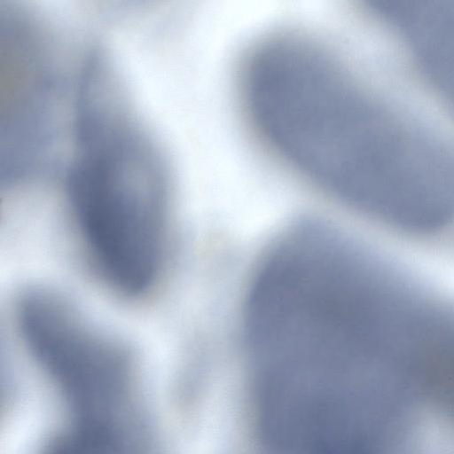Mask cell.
Segmentation results:
<instances>
[{
	"label": "cell",
	"mask_w": 454,
	"mask_h": 454,
	"mask_svg": "<svg viewBox=\"0 0 454 454\" xmlns=\"http://www.w3.org/2000/svg\"><path fill=\"white\" fill-rule=\"evenodd\" d=\"M76 142L67 196L77 237L110 288L143 296L160 280L168 254L164 161L136 121L106 124Z\"/></svg>",
	"instance_id": "cell-1"
},
{
	"label": "cell",
	"mask_w": 454,
	"mask_h": 454,
	"mask_svg": "<svg viewBox=\"0 0 454 454\" xmlns=\"http://www.w3.org/2000/svg\"><path fill=\"white\" fill-rule=\"evenodd\" d=\"M15 320L26 348L75 418H114L134 411L132 353L69 301L49 289L29 288L16 302Z\"/></svg>",
	"instance_id": "cell-2"
},
{
	"label": "cell",
	"mask_w": 454,
	"mask_h": 454,
	"mask_svg": "<svg viewBox=\"0 0 454 454\" xmlns=\"http://www.w3.org/2000/svg\"><path fill=\"white\" fill-rule=\"evenodd\" d=\"M139 422L75 419L43 454H150Z\"/></svg>",
	"instance_id": "cell-3"
}]
</instances>
